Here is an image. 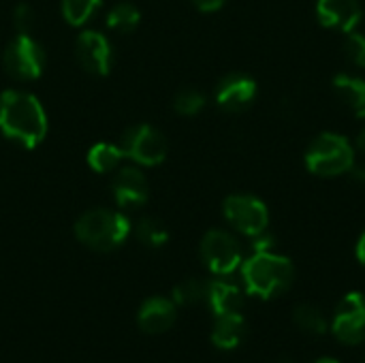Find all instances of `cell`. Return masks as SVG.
I'll return each mask as SVG.
<instances>
[{
    "instance_id": "cell-1",
    "label": "cell",
    "mask_w": 365,
    "mask_h": 363,
    "mask_svg": "<svg viewBox=\"0 0 365 363\" xmlns=\"http://www.w3.org/2000/svg\"><path fill=\"white\" fill-rule=\"evenodd\" d=\"M0 131L21 143L36 148L47 135V118L36 96L21 90H6L0 94Z\"/></svg>"
},
{
    "instance_id": "cell-2",
    "label": "cell",
    "mask_w": 365,
    "mask_h": 363,
    "mask_svg": "<svg viewBox=\"0 0 365 363\" xmlns=\"http://www.w3.org/2000/svg\"><path fill=\"white\" fill-rule=\"evenodd\" d=\"M242 278L250 295L272 300L291 289L295 280V267L287 257L265 248L255 250V255L242 265Z\"/></svg>"
},
{
    "instance_id": "cell-3",
    "label": "cell",
    "mask_w": 365,
    "mask_h": 363,
    "mask_svg": "<svg viewBox=\"0 0 365 363\" xmlns=\"http://www.w3.org/2000/svg\"><path fill=\"white\" fill-rule=\"evenodd\" d=\"M130 233V223L120 212L111 210H90L75 223L77 240L98 252L115 250L126 242Z\"/></svg>"
},
{
    "instance_id": "cell-4",
    "label": "cell",
    "mask_w": 365,
    "mask_h": 363,
    "mask_svg": "<svg viewBox=\"0 0 365 363\" xmlns=\"http://www.w3.org/2000/svg\"><path fill=\"white\" fill-rule=\"evenodd\" d=\"M355 165V150L344 135L321 133L306 152V167L321 178L349 173Z\"/></svg>"
},
{
    "instance_id": "cell-5",
    "label": "cell",
    "mask_w": 365,
    "mask_h": 363,
    "mask_svg": "<svg viewBox=\"0 0 365 363\" xmlns=\"http://www.w3.org/2000/svg\"><path fill=\"white\" fill-rule=\"evenodd\" d=\"M2 64L11 77H15L19 81H32L43 73L45 51L28 32H19L6 45L4 56H2Z\"/></svg>"
},
{
    "instance_id": "cell-6",
    "label": "cell",
    "mask_w": 365,
    "mask_h": 363,
    "mask_svg": "<svg viewBox=\"0 0 365 363\" xmlns=\"http://www.w3.org/2000/svg\"><path fill=\"white\" fill-rule=\"evenodd\" d=\"M225 218L244 235L257 237L265 233L267 223H269V212L267 205L252 197V195H231L225 199L222 205Z\"/></svg>"
},
{
    "instance_id": "cell-7",
    "label": "cell",
    "mask_w": 365,
    "mask_h": 363,
    "mask_svg": "<svg viewBox=\"0 0 365 363\" xmlns=\"http://www.w3.org/2000/svg\"><path fill=\"white\" fill-rule=\"evenodd\" d=\"M201 259L210 272L229 276L242 265V248L231 233L214 229L201 240Z\"/></svg>"
},
{
    "instance_id": "cell-8",
    "label": "cell",
    "mask_w": 365,
    "mask_h": 363,
    "mask_svg": "<svg viewBox=\"0 0 365 363\" xmlns=\"http://www.w3.org/2000/svg\"><path fill=\"white\" fill-rule=\"evenodd\" d=\"M122 150H124V156H130L135 163L154 167L163 163L167 156V139L163 137L160 131L148 124H139L124 135Z\"/></svg>"
},
{
    "instance_id": "cell-9",
    "label": "cell",
    "mask_w": 365,
    "mask_h": 363,
    "mask_svg": "<svg viewBox=\"0 0 365 363\" xmlns=\"http://www.w3.org/2000/svg\"><path fill=\"white\" fill-rule=\"evenodd\" d=\"M334 334L344 344H361L365 340V295L349 293L334 317Z\"/></svg>"
},
{
    "instance_id": "cell-10",
    "label": "cell",
    "mask_w": 365,
    "mask_h": 363,
    "mask_svg": "<svg viewBox=\"0 0 365 363\" xmlns=\"http://www.w3.org/2000/svg\"><path fill=\"white\" fill-rule=\"evenodd\" d=\"M75 56L79 64L92 75H107L111 68V60H113L109 41L96 30H86L77 36Z\"/></svg>"
},
{
    "instance_id": "cell-11",
    "label": "cell",
    "mask_w": 365,
    "mask_h": 363,
    "mask_svg": "<svg viewBox=\"0 0 365 363\" xmlns=\"http://www.w3.org/2000/svg\"><path fill=\"white\" fill-rule=\"evenodd\" d=\"M257 96V83L252 77L248 75H227L218 88H216V103L225 109V111H244L246 107L252 105Z\"/></svg>"
},
{
    "instance_id": "cell-12",
    "label": "cell",
    "mask_w": 365,
    "mask_h": 363,
    "mask_svg": "<svg viewBox=\"0 0 365 363\" xmlns=\"http://www.w3.org/2000/svg\"><path fill=\"white\" fill-rule=\"evenodd\" d=\"M317 15L323 26L351 32L361 21L364 9L359 0H319Z\"/></svg>"
},
{
    "instance_id": "cell-13",
    "label": "cell",
    "mask_w": 365,
    "mask_h": 363,
    "mask_svg": "<svg viewBox=\"0 0 365 363\" xmlns=\"http://www.w3.org/2000/svg\"><path fill=\"white\" fill-rule=\"evenodd\" d=\"M148 180L139 169L124 167L113 178V199L120 208H137L148 201Z\"/></svg>"
},
{
    "instance_id": "cell-14",
    "label": "cell",
    "mask_w": 365,
    "mask_h": 363,
    "mask_svg": "<svg viewBox=\"0 0 365 363\" xmlns=\"http://www.w3.org/2000/svg\"><path fill=\"white\" fill-rule=\"evenodd\" d=\"M137 323H139L141 332H145L150 336L169 332L175 323V302L165 300V297H152V300L143 302V306L139 308V315H137Z\"/></svg>"
},
{
    "instance_id": "cell-15",
    "label": "cell",
    "mask_w": 365,
    "mask_h": 363,
    "mask_svg": "<svg viewBox=\"0 0 365 363\" xmlns=\"http://www.w3.org/2000/svg\"><path fill=\"white\" fill-rule=\"evenodd\" d=\"M207 304H210V308L214 310L216 317L240 315L242 306H244V295L235 285L225 282V280H216V282H210Z\"/></svg>"
},
{
    "instance_id": "cell-16",
    "label": "cell",
    "mask_w": 365,
    "mask_h": 363,
    "mask_svg": "<svg viewBox=\"0 0 365 363\" xmlns=\"http://www.w3.org/2000/svg\"><path fill=\"white\" fill-rule=\"evenodd\" d=\"M246 336V321L240 315H225L216 319L214 332H212V342L214 347L222 349V351H231L235 349Z\"/></svg>"
},
{
    "instance_id": "cell-17",
    "label": "cell",
    "mask_w": 365,
    "mask_h": 363,
    "mask_svg": "<svg viewBox=\"0 0 365 363\" xmlns=\"http://www.w3.org/2000/svg\"><path fill=\"white\" fill-rule=\"evenodd\" d=\"M334 92L338 94V98L346 105H351L357 116H365V79L357 75H349V73H340L334 77Z\"/></svg>"
},
{
    "instance_id": "cell-18",
    "label": "cell",
    "mask_w": 365,
    "mask_h": 363,
    "mask_svg": "<svg viewBox=\"0 0 365 363\" xmlns=\"http://www.w3.org/2000/svg\"><path fill=\"white\" fill-rule=\"evenodd\" d=\"M122 158H124V150L113 143H96L88 152V163L98 173H109V171L118 169Z\"/></svg>"
},
{
    "instance_id": "cell-19",
    "label": "cell",
    "mask_w": 365,
    "mask_h": 363,
    "mask_svg": "<svg viewBox=\"0 0 365 363\" xmlns=\"http://www.w3.org/2000/svg\"><path fill=\"white\" fill-rule=\"evenodd\" d=\"M141 13L130 2H120L107 13V26L115 32H133L139 26Z\"/></svg>"
},
{
    "instance_id": "cell-20",
    "label": "cell",
    "mask_w": 365,
    "mask_h": 363,
    "mask_svg": "<svg viewBox=\"0 0 365 363\" xmlns=\"http://www.w3.org/2000/svg\"><path fill=\"white\" fill-rule=\"evenodd\" d=\"M293 321L299 329H304L306 334L312 336H323L327 332V321L323 317V312L310 304H302L293 310Z\"/></svg>"
},
{
    "instance_id": "cell-21",
    "label": "cell",
    "mask_w": 365,
    "mask_h": 363,
    "mask_svg": "<svg viewBox=\"0 0 365 363\" xmlns=\"http://www.w3.org/2000/svg\"><path fill=\"white\" fill-rule=\"evenodd\" d=\"M207 289L210 282L205 280H197V278L184 280L173 289V302L180 306H195L199 302H207Z\"/></svg>"
},
{
    "instance_id": "cell-22",
    "label": "cell",
    "mask_w": 365,
    "mask_h": 363,
    "mask_svg": "<svg viewBox=\"0 0 365 363\" xmlns=\"http://www.w3.org/2000/svg\"><path fill=\"white\" fill-rule=\"evenodd\" d=\"M98 6L101 0H62V15L71 26H83Z\"/></svg>"
},
{
    "instance_id": "cell-23",
    "label": "cell",
    "mask_w": 365,
    "mask_h": 363,
    "mask_svg": "<svg viewBox=\"0 0 365 363\" xmlns=\"http://www.w3.org/2000/svg\"><path fill=\"white\" fill-rule=\"evenodd\" d=\"M137 237L141 240V244H145L150 248H158L169 240V233L163 227V223H158L154 218H143L137 223Z\"/></svg>"
},
{
    "instance_id": "cell-24",
    "label": "cell",
    "mask_w": 365,
    "mask_h": 363,
    "mask_svg": "<svg viewBox=\"0 0 365 363\" xmlns=\"http://www.w3.org/2000/svg\"><path fill=\"white\" fill-rule=\"evenodd\" d=\"M173 107L182 116H195L205 107V96L195 88H184L182 92H178V96L173 101Z\"/></svg>"
},
{
    "instance_id": "cell-25",
    "label": "cell",
    "mask_w": 365,
    "mask_h": 363,
    "mask_svg": "<svg viewBox=\"0 0 365 363\" xmlns=\"http://www.w3.org/2000/svg\"><path fill=\"white\" fill-rule=\"evenodd\" d=\"M344 53H346V58H349L355 66L365 68V34H359V32H355V30L346 32V39H344Z\"/></svg>"
},
{
    "instance_id": "cell-26",
    "label": "cell",
    "mask_w": 365,
    "mask_h": 363,
    "mask_svg": "<svg viewBox=\"0 0 365 363\" xmlns=\"http://www.w3.org/2000/svg\"><path fill=\"white\" fill-rule=\"evenodd\" d=\"M13 17H15V26H17V30H19V32H28V30L34 26V11H32L28 4H19V6H15Z\"/></svg>"
},
{
    "instance_id": "cell-27",
    "label": "cell",
    "mask_w": 365,
    "mask_h": 363,
    "mask_svg": "<svg viewBox=\"0 0 365 363\" xmlns=\"http://www.w3.org/2000/svg\"><path fill=\"white\" fill-rule=\"evenodd\" d=\"M197 9L205 11V13H212V11H218L227 0H192Z\"/></svg>"
},
{
    "instance_id": "cell-28",
    "label": "cell",
    "mask_w": 365,
    "mask_h": 363,
    "mask_svg": "<svg viewBox=\"0 0 365 363\" xmlns=\"http://www.w3.org/2000/svg\"><path fill=\"white\" fill-rule=\"evenodd\" d=\"M357 259H359L361 265H365V231L364 235L359 237V242H357Z\"/></svg>"
},
{
    "instance_id": "cell-29",
    "label": "cell",
    "mask_w": 365,
    "mask_h": 363,
    "mask_svg": "<svg viewBox=\"0 0 365 363\" xmlns=\"http://www.w3.org/2000/svg\"><path fill=\"white\" fill-rule=\"evenodd\" d=\"M351 175H353V180H357V182H365V167H357V165H353Z\"/></svg>"
},
{
    "instance_id": "cell-30",
    "label": "cell",
    "mask_w": 365,
    "mask_h": 363,
    "mask_svg": "<svg viewBox=\"0 0 365 363\" xmlns=\"http://www.w3.org/2000/svg\"><path fill=\"white\" fill-rule=\"evenodd\" d=\"M357 150H359V152L365 156V131L359 135V137H357Z\"/></svg>"
},
{
    "instance_id": "cell-31",
    "label": "cell",
    "mask_w": 365,
    "mask_h": 363,
    "mask_svg": "<svg viewBox=\"0 0 365 363\" xmlns=\"http://www.w3.org/2000/svg\"><path fill=\"white\" fill-rule=\"evenodd\" d=\"M314 363H338L336 359H319V362H314Z\"/></svg>"
},
{
    "instance_id": "cell-32",
    "label": "cell",
    "mask_w": 365,
    "mask_h": 363,
    "mask_svg": "<svg viewBox=\"0 0 365 363\" xmlns=\"http://www.w3.org/2000/svg\"><path fill=\"white\" fill-rule=\"evenodd\" d=\"M364 118H365V116H364Z\"/></svg>"
}]
</instances>
